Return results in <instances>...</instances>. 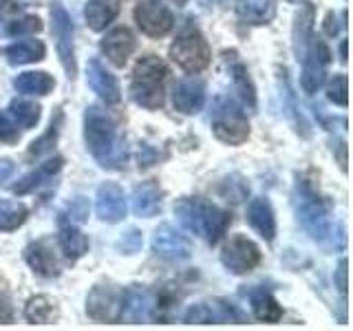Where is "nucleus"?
<instances>
[{"label":"nucleus","mask_w":353,"mask_h":331,"mask_svg":"<svg viewBox=\"0 0 353 331\" xmlns=\"http://www.w3.org/2000/svg\"><path fill=\"white\" fill-rule=\"evenodd\" d=\"M168 75V66L157 55L141 58L132 69L130 93L132 99L143 108H159L163 104V80Z\"/></svg>","instance_id":"obj_1"},{"label":"nucleus","mask_w":353,"mask_h":331,"mask_svg":"<svg viewBox=\"0 0 353 331\" xmlns=\"http://www.w3.org/2000/svg\"><path fill=\"white\" fill-rule=\"evenodd\" d=\"M181 223L199 237H205L210 243H216L225 234L230 225V214L219 210L216 205L201 203V201H181L176 208Z\"/></svg>","instance_id":"obj_2"},{"label":"nucleus","mask_w":353,"mask_h":331,"mask_svg":"<svg viewBox=\"0 0 353 331\" xmlns=\"http://www.w3.org/2000/svg\"><path fill=\"white\" fill-rule=\"evenodd\" d=\"M170 58L188 73H199L210 64V47L196 29L183 31L170 47Z\"/></svg>","instance_id":"obj_3"},{"label":"nucleus","mask_w":353,"mask_h":331,"mask_svg":"<svg viewBox=\"0 0 353 331\" xmlns=\"http://www.w3.org/2000/svg\"><path fill=\"white\" fill-rule=\"evenodd\" d=\"M221 261H223V265L230 272L248 274L261 263V252L254 241H250L243 234H236L225 243L223 252H221Z\"/></svg>","instance_id":"obj_4"},{"label":"nucleus","mask_w":353,"mask_h":331,"mask_svg":"<svg viewBox=\"0 0 353 331\" xmlns=\"http://www.w3.org/2000/svg\"><path fill=\"white\" fill-rule=\"evenodd\" d=\"M86 143L91 152L99 159H106V154L115 148V126L102 110L91 108L86 113Z\"/></svg>","instance_id":"obj_5"},{"label":"nucleus","mask_w":353,"mask_h":331,"mask_svg":"<svg viewBox=\"0 0 353 331\" xmlns=\"http://www.w3.org/2000/svg\"><path fill=\"white\" fill-rule=\"evenodd\" d=\"M124 296L115 287H95L88 296V316L99 323H119L124 316Z\"/></svg>","instance_id":"obj_6"},{"label":"nucleus","mask_w":353,"mask_h":331,"mask_svg":"<svg viewBox=\"0 0 353 331\" xmlns=\"http://www.w3.org/2000/svg\"><path fill=\"white\" fill-rule=\"evenodd\" d=\"M135 20L137 27L150 38H161L172 29V14L170 9L161 5L159 0H143L135 7Z\"/></svg>","instance_id":"obj_7"},{"label":"nucleus","mask_w":353,"mask_h":331,"mask_svg":"<svg viewBox=\"0 0 353 331\" xmlns=\"http://www.w3.org/2000/svg\"><path fill=\"white\" fill-rule=\"evenodd\" d=\"M331 60V53L327 49V44L318 38H312L309 42V49L305 53V66H303V75H301V84L307 93H316L320 84L325 82V69Z\"/></svg>","instance_id":"obj_8"},{"label":"nucleus","mask_w":353,"mask_h":331,"mask_svg":"<svg viewBox=\"0 0 353 331\" xmlns=\"http://www.w3.org/2000/svg\"><path fill=\"white\" fill-rule=\"evenodd\" d=\"M212 128H214V135L221 141L234 143V146L236 143H243L250 135L248 119H245V115H243V110H239L234 104H228V106L216 110Z\"/></svg>","instance_id":"obj_9"},{"label":"nucleus","mask_w":353,"mask_h":331,"mask_svg":"<svg viewBox=\"0 0 353 331\" xmlns=\"http://www.w3.org/2000/svg\"><path fill=\"white\" fill-rule=\"evenodd\" d=\"M51 18H53V33H55V38H58V51L62 55L64 69H66V73H69V77H73L75 75V60H73V25H71V18L60 5H53Z\"/></svg>","instance_id":"obj_10"},{"label":"nucleus","mask_w":353,"mask_h":331,"mask_svg":"<svg viewBox=\"0 0 353 331\" xmlns=\"http://www.w3.org/2000/svg\"><path fill=\"white\" fill-rule=\"evenodd\" d=\"M172 102L174 108L181 110V113H196V110H201L205 102V88L194 77H185V80L174 84Z\"/></svg>","instance_id":"obj_11"},{"label":"nucleus","mask_w":353,"mask_h":331,"mask_svg":"<svg viewBox=\"0 0 353 331\" xmlns=\"http://www.w3.org/2000/svg\"><path fill=\"white\" fill-rule=\"evenodd\" d=\"M102 51L115 66H124L130 53L135 51V36L126 27H117L102 40Z\"/></svg>","instance_id":"obj_12"},{"label":"nucleus","mask_w":353,"mask_h":331,"mask_svg":"<svg viewBox=\"0 0 353 331\" xmlns=\"http://www.w3.org/2000/svg\"><path fill=\"white\" fill-rule=\"evenodd\" d=\"M97 214L99 219L117 223L126 214V199L124 192L119 190L115 183H106L99 188L97 192Z\"/></svg>","instance_id":"obj_13"},{"label":"nucleus","mask_w":353,"mask_h":331,"mask_svg":"<svg viewBox=\"0 0 353 331\" xmlns=\"http://www.w3.org/2000/svg\"><path fill=\"white\" fill-rule=\"evenodd\" d=\"M25 259L33 268V272H38L42 276H58L60 274L58 259H55V254H53V245L47 239L31 243L25 252Z\"/></svg>","instance_id":"obj_14"},{"label":"nucleus","mask_w":353,"mask_h":331,"mask_svg":"<svg viewBox=\"0 0 353 331\" xmlns=\"http://www.w3.org/2000/svg\"><path fill=\"white\" fill-rule=\"evenodd\" d=\"M88 86H91L93 91L108 104L119 102V97H121L117 80L97 60L88 62Z\"/></svg>","instance_id":"obj_15"},{"label":"nucleus","mask_w":353,"mask_h":331,"mask_svg":"<svg viewBox=\"0 0 353 331\" xmlns=\"http://www.w3.org/2000/svg\"><path fill=\"white\" fill-rule=\"evenodd\" d=\"M248 221L250 225L259 232L263 239L272 241L274 234H276V221H274V212H272V205L268 199H254L248 208Z\"/></svg>","instance_id":"obj_16"},{"label":"nucleus","mask_w":353,"mask_h":331,"mask_svg":"<svg viewBox=\"0 0 353 331\" xmlns=\"http://www.w3.org/2000/svg\"><path fill=\"white\" fill-rule=\"evenodd\" d=\"M154 250L157 254L165 259H183L190 254V243H188L179 232H174L172 228H161L154 237Z\"/></svg>","instance_id":"obj_17"},{"label":"nucleus","mask_w":353,"mask_h":331,"mask_svg":"<svg viewBox=\"0 0 353 331\" xmlns=\"http://www.w3.org/2000/svg\"><path fill=\"white\" fill-rule=\"evenodd\" d=\"M119 14V0H88L86 3V22L95 31L106 29Z\"/></svg>","instance_id":"obj_18"},{"label":"nucleus","mask_w":353,"mask_h":331,"mask_svg":"<svg viewBox=\"0 0 353 331\" xmlns=\"http://www.w3.org/2000/svg\"><path fill=\"white\" fill-rule=\"evenodd\" d=\"M236 14L250 25H265L276 14V0H236Z\"/></svg>","instance_id":"obj_19"},{"label":"nucleus","mask_w":353,"mask_h":331,"mask_svg":"<svg viewBox=\"0 0 353 331\" xmlns=\"http://www.w3.org/2000/svg\"><path fill=\"white\" fill-rule=\"evenodd\" d=\"M3 55L11 64L38 62L44 58V44L40 40H18L11 47L3 49Z\"/></svg>","instance_id":"obj_20"},{"label":"nucleus","mask_w":353,"mask_h":331,"mask_svg":"<svg viewBox=\"0 0 353 331\" xmlns=\"http://www.w3.org/2000/svg\"><path fill=\"white\" fill-rule=\"evenodd\" d=\"M58 241H60V250H62L71 261L84 257V254L88 252V239H86L73 223L62 225Z\"/></svg>","instance_id":"obj_21"},{"label":"nucleus","mask_w":353,"mask_h":331,"mask_svg":"<svg viewBox=\"0 0 353 331\" xmlns=\"http://www.w3.org/2000/svg\"><path fill=\"white\" fill-rule=\"evenodd\" d=\"M14 86L20 93H29V95H47L51 88L55 86L53 77L49 73H22L14 80Z\"/></svg>","instance_id":"obj_22"},{"label":"nucleus","mask_w":353,"mask_h":331,"mask_svg":"<svg viewBox=\"0 0 353 331\" xmlns=\"http://www.w3.org/2000/svg\"><path fill=\"white\" fill-rule=\"evenodd\" d=\"M60 168H62V159H60V157H55V159H51V161H47V163H40L38 168L33 170L31 174H27L25 179L18 181V183L14 185V192L25 194V192L33 190V188H38L44 179H49V177H53Z\"/></svg>","instance_id":"obj_23"},{"label":"nucleus","mask_w":353,"mask_h":331,"mask_svg":"<svg viewBox=\"0 0 353 331\" xmlns=\"http://www.w3.org/2000/svg\"><path fill=\"white\" fill-rule=\"evenodd\" d=\"M25 316L29 323L33 325H44V323H51L58 316V309H55V303L47 296H36L31 298L27 309H25Z\"/></svg>","instance_id":"obj_24"},{"label":"nucleus","mask_w":353,"mask_h":331,"mask_svg":"<svg viewBox=\"0 0 353 331\" xmlns=\"http://www.w3.org/2000/svg\"><path fill=\"white\" fill-rule=\"evenodd\" d=\"M252 309H254V316L259 320H265V323H279L283 318L281 305L276 303L268 292H259L252 296Z\"/></svg>","instance_id":"obj_25"},{"label":"nucleus","mask_w":353,"mask_h":331,"mask_svg":"<svg viewBox=\"0 0 353 331\" xmlns=\"http://www.w3.org/2000/svg\"><path fill=\"white\" fill-rule=\"evenodd\" d=\"M159 188L154 185V183H146V185H141L137 188V192H135V199H132V208H135V212L141 214V217H150L154 214L159 210Z\"/></svg>","instance_id":"obj_26"},{"label":"nucleus","mask_w":353,"mask_h":331,"mask_svg":"<svg viewBox=\"0 0 353 331\" xmlns=\"http://www.w3.org/2000/svg\"><path fill=\"white\" fill-rule=\"evenodd\" d=\"M9 115L20 128H33L40 119V106L29 102V99H14L9 106Z\"/></svg>","instance_id":"obj_27"},{"label":"nucleus","mask_w":353,"mask_h":331,"mask_svg":"<svg viewBox=\"0 0 353 331\" xmlns=\"http://www.w3.org/2000/svg\"><path fill=\"white\" fill-rule=\"evenodd\" d=\"M234 82L239 86V93L243 97V102L254 106V102H256V95H254V86H252L250 77H248V69L243 64H236L234 66Z\"/></svg>","instance_id":"obj_28"},{"label":"nucleus","mask_w":353,"mask_h":331,"mask_svg":"<svg viewBox=\"0 0 353 331\" xmlns=\"http://www.w3.org/2000/svg\"><path fill=\"white\" fill-rule=\"evenodd\" d=\"M40 29H42V22L36 16H25L20 20L9 22V33H14V36H29V33H36Z\"/></svg>","instance_id":"obj_29"},{"label":"nucleus","mask_w":353,"mask_h":331,"mask_svg":"<svg viewBox=\"0 0 353 331\" xmlns=\"http://www.w3.org/2000/svg\"><path fill=\"white\" fill-rule=\"evenodd\" d=\"M327 93H329V99L331 102H336L340 106H347V75H336L334 80L329 82V88H327Z\"/></svg>","instance_id":"obj_30"},{"label":"nucleus","mask_w":353,"mask_h":331,"mask_svg":"<svg viewBox=\"0 0 353 331\" xmlns=\"http://www.w3.org/2000/svg\"><path fill=\"white\" fill-rule=\"evenodd\" d=\"M20 126L14 121L9 113H0V141H7V143H14L20 137Z\"/></svg>","instance_id":"obj_31"},{"label":"nucleus","mask_w":353,"mask_h":331,"mask_svg":"<svg viewBox=\"0 0 353 331\" xmlns=\"http://www.w3.org/2000/svg\"><path fill=\"white\" fill-rule=\"evenodd\" d=\"M55 135H58V126H53V124H51V128H49L47 135H42L38 141H33V143H31V148H29V157H40V154L49 152V150H51V146L55 143Z\"/></svg>","instance_id":"obj_32"},{"label":"nucleus","mask_w":353,"mask_h":331,"mask_svg":"<svg viewBox=\"0 0 353 331\" xmlns=\"http://www.w3.org/2000/svg\"><path fill=\"white\" fill-rule=\"evenodd\" d=\"M14 320V307L5 296H0V325H7Z\"/></svg>","instance_id":"obj_33"},{"label":"nucleus","mask_w":353,"mask_h":331,"mask_svg":"<svg viewBox=\"0 0 353 331\" xmlns=\"http://www.w3.org/2000/svg\"><path fill=\"white\" fill-rule=\"evenodd\" d=\"M340 292H347V261L340 263Z\"/></svg>","instance_id":"obj_34"},{"label":"nucleus","mask_w":353,"mask_h":331,"mask_svg":"<svg viewBox=\"0 0 353 331\" xmlns=\"http://www.w3.org/2000/svg\"><path fill=\"white\" fill-rule=\"evenodd\" d=\"M340 53H342V60H347V42L342 40V44H340Z\"/></svg>","instance_id":"obj_35"},{"label":"nucleus","mask_w":353,"mask_h":331,"mask_svg":"<svg viewBox=\"0 0 353 331\" xmlns=\"http://www.w3.org/2000/svg\"><path fill=\"white\" fill-rule=\"evenodd\" d=\"M174 3H179V5H183V3H185V0H174Z\"/></svg>","instance_id":"obj_36"}]
</instances>
